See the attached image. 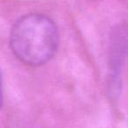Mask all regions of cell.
I'll return each mask as SVG.
<instances>
[{"label":"cell","instance_id":"obj_1","mask_svg":"<svg viewBox=\"0 0 128 128\" xmlns=\"http://www.w3.org/2000/svg\"><path fill=\"white\" fill-rule=\"evenodd\" d=\"M59 34L54 22L48 16L31 13L13 25L10 45L15 56L30 66L49 62L56 54Z\"/></svg>","mask_w":128,"mask_h":128},{"label":"cell","instance_id":"obj_2","mask_svg":"<svg viewBox=\"0 0 128 128\" xmlns=\"http://www.w3.org/2000/svg\"><path fill=\"white\" fill-rule=\"evenodd\" d=\"M3 105V85H2V77L0 73V108Z\"/></svg>","mask_w":128,"mask_h":128}]
</instances>
